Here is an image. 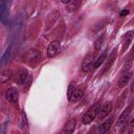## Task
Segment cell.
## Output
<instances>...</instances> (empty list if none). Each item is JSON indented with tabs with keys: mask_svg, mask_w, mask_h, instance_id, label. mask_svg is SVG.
<instances>
[{
	"mask_svg": "<svg viewBox=\"0 0 134 134\" xmlns=\"http://www.w3.org/2000/svg\"><path fill=\"white\" fill-rule=\"evenodd\" d=\"M99 107H100L99 104H94L93 106H91V107L87 110V112L83 115V119H82L84 125H88V124H90V122L97 116Z\"/></svg>",
	"mask_w": 134,
	"mask_h": 134,
	"instance_id": "1",
	"label": "cell"
},
{
	"mask_svg": "<svg viewBox=\"0 0 134 134\" xmlns=\"http://www.w3.org/2000/svg\"><path fill=\"white\" fill-rule=\"evenodd\" d=\"M40 58H41V53L37 49H29L25 55L26 63L30 66H36L37 63L40 61Z\"/></svg>",
	"mask_w": 134,
	"mask_h": 134,
	"instance_id": "2",
	"label": "cell"
},
{
	"mask_svg": "<svg viewBox=\"0 0 134 134\" xmlns=\"http://www.w3.org/2000/svg\"><path fill=\"white\" fill-rule=\"evenodd\" d=\"M94 57H95L94 53L90 52L84 58V60L82 62V70L84 72H88L91 69V67H93V63H94V60H95Z\"/></svg>",
	"mask_w": 134,
	"mask_h": 134,
	"instance_id": "3",
	"label": "cell"
},
{
	"mask_svg": "<svg viewBox=\"0 0 134 134\" xmlns=\"http://www.w3.org/2000/svg\"><path fill=\"white\" fill-rule=\"evenodd\" d=\"M60 48H61V43L58 41V40H54L52 41L48 47H47V55L49 58H52L54 57L59 51H60Z\"/></svg>",
	"mask_w": 134,
	"mask_h": 134,
	"instance_id": "4",
	"label": "cell"
},
{
	"mask_svg": "<svg viewBox=\"0 0 134 134\" xmlns=\"http://www.w3.org/2000/svg\"><path fill=\"white\" fill-rule=\"evenodd\" d=\"M5 97L7 100L12 102V103H17L18 99H19V91L17 88L15 87H10L6 90V93H5Z\"/></svg>",
	"mask_w": 134,
	"mask_h": 134,
	"instance_id": "5",
	"label": "cell"
},
{
	"mask_svg": "<svg viewBox=\"0 0 134 134\" xmlns=\"http://www.w3.org/2000/svg\"><path fill=\"white\" fill-rule=\"evenodd\" d=\"M130 114H131V107H127L122 113L120 114V116L118 117L117 119V126L118 127H122V126H126L129 117H130Z\"/></svg>",
	"mask_w": 134,
	"mask_h": 134,
	"instance_id": "6",
	"label": "cell"
},
{
	"mask_svg": "<svg viewBox=\"0 0 134 134\" xmlns=\"http://www.w3.org/2000/svg\"><path fill=\"white\" fill-rule=\"evenodd\" d=\"M116 52H117V51H116V48H114V49L112 50V52L109 54V58H107V62H106L104 68H103L100 74H104L105 72H107V71L111 68L112 64L114 63V61H115V59H116Z\"/></svg>",
	"mask_w": 134,
	"mask_h": 134,
	"instance_id": "7",
	"label": "cell"
},
{
	"mask_svg": "<svg viewBox=\"0 0 134 134\" xmlns=\"http://www.w3.org/2000/svg\"><path fill=\"white\" fill-rule=\"evenodd\" d=\"M111 110H112V103H106V104H104L103 106L99 107L97 116L99 118H104L105 116H107L111 112Z\"/></svg>",
	"mask_w": 134,
	"mask_h": 134,
	"instance_id": "8",
	"label": "cell"
},
{
	"mask_svg": "<svg viewBox=\"0 0 134 134\" xmlns=\"http://www.w3.org/2000/svg\"><path fill=\"white\" fill-rule=\"evenodd\" d=\"M113 120H114V117H113V116H110V117H109L107 120H105L100 126H98L97 132H98V133H106V132H108V131L110 130L112 124H113Z\"/></svg>",
	"mask_w": 134,
	"mask_h": 134,
	"instance_id": "9",
	"label": "cell"
},
{
	"mask_svg": "<svg viewBox=\"0 0 134 134\" xmlns=\"http://www.w3.org/2000/svg\"><path fill=\"white\" fill-rule=\"evenodd\" d=\"M27 77H28V72L26 69H20L17 74H16V82L19 84V85H23L26 83L27 81Z\"/></svg>",
	"mask_w": 134,
	"mask_h": 134,
	"instance_id": "10",
	"label": "cell"
},
{
	"mask_svg": "<svg viewBox=\"0 0 134 134\" xmlns=\"http://www.w3.org/2000/svg\"><path fill=\"white\" fill-rule=\"evenodd\" d=\"M132 75H133V73H132L131 71L126 72V73H122V75H121V76L119 77V80H118L117 86H118L119 88H124V87L129 83V81L131 80Z\"/></svg>",
	"mask_w": 134,
	"mask_h": 134,
	"instance_id": "11",
	"label": "cell"
},
{
	"mask_svg": "<svg viewBox=\"0 0 134 134\" xmlns=\"http://www.w3.org/2000/svg\"><path fill=\"white\" fill-rule=\"evenodd\" d=\"M133 38H134V30H129L126 32V35L124 36V41H122V51H125L128 48Z\"/></svg>",
	"mask_w": 134,
	"mask_h": 134,
	"instance_id": "12",
	"label": "cell"
},
{
	"mask_svg": "<svg viewBox=\"0 0 134 134\" xmlns=\"http://www.w3.org/2000/svg\"><path fill=\"white\" fill-rule=\"evenodd\" d=\"M75 126H76V119H74V118L69 119L64 126L63 133H72L75 130Z\"/></svg>",
	"mask_w": 134,
	"mask_h": 134,
	"instance_id": "13",
	"label": "cell"
},
{
	"mask_svg": "<svg viewBox=\"0 0 134 134\" xmlns=\"http://www.w3.org/2000/svg\"><path fill=\"white\" fill-rule=\"evenodd\" d=\"M83 95H84L83 89L80 88V87H76V88L74 89V91L72 92L71 97H70L69 100H70V102H77V100H80V99L83 97Z\"/></svg>",
	"mask_w": 134,
	"mask_h": 134,
	"instance_id": "14",
	"label": "cell"
},
{
	"mask_svg": "<svg viewBox=\"0 0 134 134\" xmlns=\"http://www.w3.org/2000/svg\"><path fill=\"white\" fill-rule=\"evenodd\" d=\"M107 59V49H105L95 60H94V63H93V68H98L104 62L105 60Z\"/></svg>",
	"mask_w": 134,
	"mask_h": 134,
	"instance_id": "15",
	"label": "cell"
},
{
	"mask_svg": "<svg viewBox=\"0 0 134 134\" xmlns=\"http://www.w3.org/2000/svg\"><path fill=\"white\" fill-rule=\"evenodd\" d=\"M59 17H60L59 12H57V10H52V12L50 13V15L48 16V18H47V21H46L47 26H52V24L58 20Z\"/></svg>",
	"mask_w": 134,
	"mask_h": 134,
	"instance_id": "16",
	"label": "cell"
},
{
	"mask_svg": "<svg viewBox=\"0 0 134 134\" xmlns=\"http://www.w3.org/2000/svg\"><path fill=\"white\" fill-rule=\"evenodd\" d=\"M133 59H134V58H132L131 60H128V61L125 63V65H124V67H122V69H121V73H126V72H128V70H129V69L131 68V66H132Z\"/></svg>",
	"mask_w": 134,
	"mask_h": 134,
	"instance_id": "17",
	"label": "cell"
},
{
	"mask_svg": "<svg viewBox=\"0 0 134 134\" xmlns=\"http://www.w3.org/2000/svg\"><path fill=\"white\" fill-rule=\"evenodd\" d=\"M75 88H76L75 84H74L73 82H71V83H70V85H69V87H68V90H67V97H68V99H70L71 94H72V92L74 91V89H75Z\"/></svg>",
	"mask_w": 134,
	"mask_h": 134,
	"instance_id": "18",
	"label": "cell"
},
{
	"mask_svg": "<svg viewBox=\"0 0 134 134\" xmlns=\"http://www.w3.org/2000/svg\"><path fill=\"white\" fill-rule=\"evenodd\" d=\"M81 1H82V0H71V2H70V6H69V9H70V10H72V9L77 8V7H79V5H80V3H81Z\"/></svg>",
	"mask_w": 134,
	"mask_h": 134,
	"instance_id": "19",
	"label": "cell"
},
{
	"mask_svg": "<svg viewBox=\"0 0 134 134\" xmlns=\"http://www.w3.org/2000/svg\"><path fill=\"white\" fill-rule=\"evenodd\" d=\"M103 41H104V36H103L102 38H98V39L96 40V42H95V44H94V47H95L96 50L100 48V46H102V44H103Z\"/></svg>",
	"mask_w": 134,
	"mask_h": 134,
	"instance_id": "20",
	"label": "cell"
},
{
	"mask_svg": "<svg viewBox=\"0 0 134 134\" xmlns=\"http://www.w3.org/2000/svg\"><path fill=\"white\" fill-rule=\"evenodd\" d=\"M128 14H129V9H122V10L120 12V16H121V17L127 16Z\"/></svg>",
	"mask_w": 134,
	"mask_h": 134,
	"instance_id": "21",
	"label": "cell"
},
{
	"mask_svg": "<svg viewBox=\"0 0 134 134\" xmlns=\"http://www.w3.org/2000/svg\"><path fill=\"white\" fill-rule=\"evenodd\" d=\"M61 1H62V3H64V4H68V3L71 2V0H61Z\"/></svg>",
	"mask_w": 134,
	"mask_h": 134,
	"instance_id": "22",
	"label": "cell"
},
{
	"mask_svg": "<svg viewBox=\"0 0 134 134\" xmlns=\"http://www.w3.org/2000/svg\"><path fill=\"white\" fill-rule=\"evenodd\" d=\"M131 90H132V91L134 92V82L132 83V86H131Z\"/></svg>",
	"mask_w": 134,
	"mask_h": 134,
	"instance_id": "23",
	"label": "cell"
},
{
	"mask_svg": "<svg viewBox=\"0 0 134 134\" xmlns=\"http://www.w3.org/2000/svg\"><path fill=\"white\" fill-rule=\"evenodd\" d=\"M130 124H131V126H133V127H134V118L131 120V122H130Z\"/></svg>",
	"mask_w": 134,
	"mask_h": 134,
	"instance_id": "24",
	"label": "cell"
},
{
	"mask_svg": "<svg viewBox=\"0 0 134 134\" xmlns=\"http://www.w3.org/2000/svg\"><path fill=\"white\" fill-rule=\"evenodd\" d=\"M132 52H134V44H133V46H132Z\"/></svg>",
	"mask_w": 134,
	"mask_h": 134,
	"instance_id": "25",
	"label": "cell"
}]
</instances>
